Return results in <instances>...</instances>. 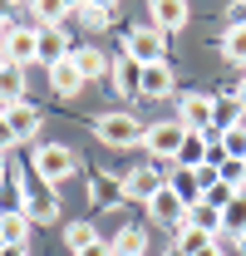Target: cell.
Instances as JSON below:
<instances>
[{
  "mask_svg": "<svg viewBox=\"0 0 246 256\" xmlns=\"http://www.w3.org/2000/svg\"><path fill=\"white\" fill-rule=\"evenodd\" d=\"M123 54L138 60L143 69H148V64H162V54H168V34L158 30L153 20H138V25L128 30V40H123Z\"/></svg>",
  "mask_w": 246,
  "mask_h": 256,
  "instance_id": "4",
  "label": "cell"
},
{
  "mask_svg": "<svg viewBox=\"0 0 246 256\" xmlns=\"http://www.w3.org/2000/svg\"><path fill=\"white\" fill-rule=\"evenodd\" d=\"M94 133H98L104 148H138L143 133H148V124H138L133 114L114 108V114H98V118H94Z\"/></svg>",
  "mask_w": 246,
  "mask_h": 256,
  "instance_id": "2",
  "label": "cell"
},
{
  "mask_svg": "<svg viewBox=\"0 0 246 256\" xmlns=\"http://www.w3.org/2000/svg\"><path fill=\"white\" fill-rule=\"evenodd\" d=\"M212 108L216 94H178V124L187 133H212Z\"/></svg>",
  "mask_w": 246,
  "mask_h": 256,
  "instance_id": "7",
  "label": "cell"
},
{
  "mask_svg": "<svg viewBox=\"0 0 246 256\" xmlns=\"http://www.w3.org/2000/svg\"><path fill=\"white\" fill-rule=\"evenodd\" d=\"M30 15H34V25H64V15H74V5H60V0H34Z\"/></svg>",
  "mask_w": 246,
  "mask_h": 256,
  "instance_id": "27",
  "label": "cell"
},
{
  "mask_svg": "<svg viewBox=\"0 0 246 256\" xmlns=\"http://www.w3.org/2000/svg\"><path fill=\"white\" fill-rule=\"evenodd\" d=\"M236 98H242V104H246V74H242V84H236Z\"/></svg>",
  "mask_w": 246,
  "mask_h": 256,
  "instance_id": "33",
  "label": "cell"
},
{
  "mask_svg": "<svg viewBox=\"0 0 246 256\" xmlns=\"http://www.w3.org/2000/svg\"><path fill=\"white\" fill-rule=\"evenodd\" d=\"M0 232H5V246H30V217L25 212H0Z\"/></svg>",
  "mask_w": 246,
  "mask_h": 256,
  "instance_id": "23",
  "label": "cell"
},
{
  "mask_svg": "<svg viewBox=\"0 0 246 256\" xmlns=\"http://www.w3.org/2000/svg\"><path fill=\"white\" fill-rule=\"evenodd\" d=\"M10 148H20V138H15L10 118H0V153H10Z\"/></svg>",
  "mask_w": 246,
  "mask_h": 256,
  "instance_id": "29",
  "label": "cell"
},
{
  "mask_svg": "<svg viewBox=\"0 0 246 256\" xmlns=\"http://www.w3.org/2000/svg\"><path fill=\"white\" fill-rule=\"evenodd\" d=\"M30 172L40 178V182L60 188V182H69V178L79 172V153H74L69 143H40L34 158H30Z\"/></svg>",
  "mask_w": 246,
  "mask_h": 256,
  "instance_id": "1",
  "label": "cell"
},
{
  "mask_svg": "<svg viewBox=\"0 0 246 256\" xmlns=\"http://www.w3.org/2000/svg\"><path fill=\"white\" fill-rule=\"evenodd\" d=\"M148 20H153L162 34H172V30H182L187 20H192V5H187V0H153Z\"/></svg>",
  "mask_w": 246,
  "mask_h": 256,
  "instance_id": "12",
  "label": "cell"
},
{
  "mask_svg": "<svg viewBox=\"0 0 246 256\" xmlns=\"http://www.w3.org/2000/svg\"><path fill=\"white\" fill-rule=\"evenodd\" d=\"M5 118H10V128H15V138H20V143H25V138H34V133H40V124H44L34 104H15Z\"/></svg>",
  "mask_w": 246,
  "mask_h": 256,
  "instance_id": "19",
  "label": "cell"
},
{
  "mask_svg": "<svg viewBox=\"0 0 246 256\" xmlns=\"http://www.w3.org/2000/svg\"><path fill=\"white\" fill-rule=\"evenodd\" d=\"M15 182H20V192H25V217H30V226L40 222H60V197H54V188L50 182H40L34 172H15Z\"/></svg>",
  "mask_w": 246,
  "mask_h": 256,
  "instance_id": "3",
  "label": "cell"
},
{
  "mask_svg": "<svg viewBox=\"0 0 246 256\" xmlns=\"http://www.w3.org/2000/svg\"><path fill=\"white\" fill-rule=\"evenodd\" d=\"M108 246H114V256H148V232L138 222H123L114 236H108Z\"/></svg>",
  "mask_w": 246,
  "mask_h": 256,
  "instance_id": "14",
  "label": "cell"
},
{
  "mask_svg": "<svg viewBox=\"0 0 246 256\" xmlns=\"http://www.w3.org/2000/svg\"><path fill=\"white\" fill-rule=\"evenodd\" d=\"M79 256H114V246H108V242H94L89 252H79Z\"/></svg>",
  "mask_w": 246,
  "mask_h": 256,
  "instance_id": "30",
  "label": "cell"
},
{
  "mask_svg": "<svg viewBox=\"0 0 246 256\" xmlns=\"http://www.w3.org/2000/svg\"><path fill=\"white\" fill-rule=\"evenodd\" d=\"M0 256H30V246H5Z\"/></svg>",
  "mask_w": 246,
  "mask_h": 256,
  "instance_id": "31",
  "label": "cell"
},
{
  "mask_svg": "<svg viewBox=\"0 0 246 256\" xmlns=\"http://www.w3.org/2000/svg\"><path fill=\"white\" fill-rule=\"evenodd\" d=\"M0 98L5 104H25V69L20 64H0Z\"/></svg>",
  "mask_w": 246,
  "mask_h": 256,
  "instance_id": "22",
  "label": "cell"
},
{
  "mask_svg": "<svg viewBox=\"0 0 246 256\" xmlns=\"http://www.w3.org/2000/svg\"><path fill=\"white\" fill-rule=\"evenodd\" d=\"M0 252H5V232H0Z\"/></svg>",
  "mask_w": 246,
  "mask_h": 256,
  "instance_id": "36",
  "label": "cell"
},
{
  "mask_svg": "<svg viewBox=\"0 0 246 256\" xmlns=\"http://www.w3.org/2000/svg\"><path fill=\"white\" fill-rule=\"evenodd\" d=\"M89 207H98V212H118V207H128L123 172H94V178H89Z\"/></svg>",
  "mask_w": 246,
  "mask_h": 256,
  "instance_id": "8",
  "label": "cell"
},
{
  "mask_svg": "<svg viewBox=\"0 0 246 256\" xmlns=\"http://www.w3.org/2000/svg\"><path fill=\"white\" fill-rule=\"evenodd\" d=\"M5 64H20V69H30V64H40V25L34 20H25V25H10V34H5Z\"/></svg>",
  "mask_w": 246,
  "mask_h": 256,
  "instance_id": "6",
  "label": "cell"
},
{
  "mask_svg": "<svg viewBox=\"0 0 246 256\" xmlns=\"http://www.w3.org/2000/svg\"><path fill=\"white\" fill-rule=\"evenodd\" d=\"M162 182H168V178H162L158 168H128V172H123V192H128V207H133V202H138V207H148V197H153Z\"/></svg>",
  "mask_w": 246,
  "mask_h": 256,
  "instance_id": "11",
  "label": "cell"
},
{
  "mask_svg": "<svg viewBox=\"0 0 246 256\" xmlns=\"http://www.w3.org/2000/svg\"><path fill=\"white\" fill-rule=\"evenodd\" d=\"M143 98H178V74L168 60L143 69Z\"/></svg>",
  "mask_w": 246,
  "mask_h": 256,
  "instance_id": "13",
  "label": "cell"
},
{
  "mask_svg": "<svg viewBox=\"0 0 246 256\" xmlns=\"http://www.w3.org/2000/svg\"><path fill=\"white\" fill-rule=\"evenodd\" d=\"M50 89L60 98H74L79 89H84V74L74 69V60H60V64H50Z\"/></svg>",
  "mask_w": 246,
  "mask_h": 256,
  "instance_id": "18",
  "label": "cell"
},
{
  "mask_svg": "<svg viewBox=\"0 0 246 256\" xmlns=\"http://www.w3.org/2000/svg\"><path fill=\"white\" fill-rule=\"evenodd\" d=\"M168 188L178 192L187 207H197V202H202V178H197V172H187V168H172V172H168Z\"/></svg>",
  "mask_w": 246,
  "mask_h": 256,
  "instance_id": "20",
  "label": "cell"
},
{
  "mask_svg": "<svg viewBox=\"0 0 246 256\" xmlns=\"http://www.w3.org/2000/svg\"><path fill=\"white\" fill-rule=\"evenodd\" d=\"M182 138H187V128L178 124V118H158V124H148V133H143V148H148V158H158V162H178Z\"/></svg>",
  "mask_w": 246,
  "mask_h": 256,
  "instance_id": "5",
  "label": "cell"
},
{
  "mask_svg": "<svg viewBox=\"0 0 246 256\" xmlns=\"http://www.w3.org/2000/svg\"><path fill=\"white\" fill-rule=\"evenodd\" d=\"M60 236H64V252H74V256H79V252H89L94 242H104V236H98V226H94L89 217H79V222H64V232H60Z\"/></svg>",
  "mask_w": 246,
  "mask_h": 256,
  "instance_id": "17",
  "label": "cell"
},
{
  "mask_svg": "<svg viewBox=\"0 0 246 256\" xmlns=\"http://www.w3.org/2000/svg\"><path fill=\"white\" fill-rule=\"evenodd\" d=\"M143 212H148L153 222L172 226V232H178V226L187 222V202H182V197H178V192H172V188H168V182H162V188H158L153 197H148V207H143Z\"/></svg>",
  "mask_w": 246,
  "mask_h": 256,
  "instance_id": "9",
  "label": "cell"
},
{
  "mask_svg": "<svg viewBox=\"0 0 246 256\" xmlns=\"http://www.w3.org/2000/svg\"><path fill=\"white\" fill-rule=\"evenodd\" d=\"M187 226L222 236V212H216V207H207V202H197V207H187Z\"/></svg>",
  "mask_w": 246,
  "mask_h": 256,
  "instance_id": "26",
  "label": "cell"
},
{
  "mask_svg": "<svg viewBox=\"0 0 246 256\" xmlns=\"http://www.w3.org/2000/svg\"><path fill=\"white\" fill-rule=\"evenodd\" d=\"M236 252H242V256H246V236H236Z\"/></svg>",
  "mask_w": 246,
  "mask_h": 256,
  "instance_id": "34",
  "label": "cell"
},
{
  "mask_svg": "<svg viewBox=\"0 0 246 256\" xmlns=\"http://www.w3.org/2000/svg\"><path fill=\"white\" fill-rule=\"evenodd\" d=\"M5 34H10V15H0V44H5Z\"/></svg>",
  "mask_w": 246,
  "mask_h": 256,
  "instance_id": "32",
  "label": "cell"
},
{
  "mask_svg": "<svg viewBox=\"0 0 246 256\" xmlns=\"http://www.w3.org/2000/svg\"><path fill=\"white\" fill-rule=\"evenodd\" d=\"M74 15H79V25H84V30H108V20H114V5L84 0V5H74Z\"/></svg>",
  "mask_w": 246,
  "mask_h": 256,
  "instance_id": "25",
  "label": "cell"
},
{
  "mask_svg": "<svg viewBox=\"0 0 246 256\" xmlns=\"http://www.w3.org/2000/svg\"><path fill=\"white\" fill-rule=\"evenodd\" d=\"M69 60H74V69L84 74V84H89V79H104V74L114 69V60H108V54H98V44H79Z\"/></svg>",
  "mask_w": 246,
  "mask_h": 256,
  "instance_id": "16",
  "label": "cell"
},
{
  "mask_svg": "<svg viewBox=\"0 0 246 256\" xmlns=\"http://www.w3.org/2000/svg\"><path fill=\"white\" fill-rule=\"evenodd\" d=\"M108 79H114V94L118 98H143V64L128 60V54H114V69H108Z\"/></svg>",
  "mask_w": 246,
  "mask_h": 256,
  "instance_id": "10",
  "label": "cell"
},
{
  "mask_svg": "<svg viewBox=\"0 0 246 256\" xmlns=\"http://www.w3.org/2000/svg\"><path fill=\"white\" fill-rule=\"evenodd\" d=\"M207 153H212V138H207V133H187L182 148H178V162H172V168L197 172V168H207Z\"/></svg>",
  "mask_w": 246,
  "mask_h": 256,
  "instance_id": "15",
  "label": "cell"
},
{
  "mask_svg": "<svg viewBox=\"0 0 246 256\" xmlns=\"http://www.w3.org/2000/svg\"><path fill=\"white\" fill-rule=\"evenodd\" d=\"M222 236H232V242L246 236V192H236V197H232V207L222 212Z\"/></svg>",
  "mask_w": 246,
  "mask_h": 256,
  "instance_id": "24",
  "label": "cell"
},
{
  "mask_svg": "<svg viewBox=\"0 0 246 256\" xmlns=\"http://www.w3.org/2000/svg\"><path fill=\"white\" fill-rule=\"evenodd\" d=\"M162 256H187V252H178V246H168V252H162Z\"/></svg>",
  "mask_w": 246,
  "mask_h": 256,
  "instance_id": "35",
  "label": "cell"
},
{
  "mask_svg": "<svg viewBox=\"0 0 246 256\" xmlns=\"http://www.w3.org/2000/svg\"><path fill=\"white\" fill-rule=\"evenodd\" d=\"M232 197H236V188H226L222 178H216V182H207V192H202V202H207V207H216V212H226V207H232Z\"/></svg>",
  "mask_w": 246,
  "mask_h": 256,
  "instance_id": "28",
  "label": "cell"
},
{
  "mask_svg": "<svg viewBox=\"0 0 246 256\" xmlns=\"http://www.w3.org/2000/svg\"><path fill=\"white\" fill-rule=\"evenodd\" d=\"M222 60L246 69V25H226L222 30Z\"/></svg>",
  "mask_w": 246,
  "mask_h": 256,
  "instance_id": "21",
  "label": "cell"
}]
</instances>
